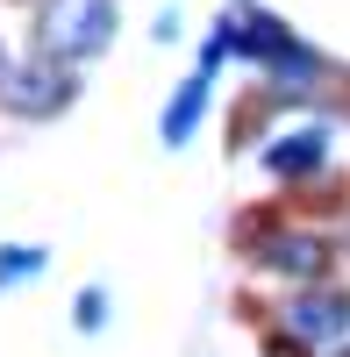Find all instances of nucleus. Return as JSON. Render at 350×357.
<instances>
[{
	"mask_svg": "<svg viewBox=\"0 0 350 357\" xmlns=\"http://www.w3.org/2000/svg\"><path fill=\"white\" fill-rule=\"evenodd\" d=\"M100 314H107V293H86L79 301V329H100Z\"/></svg>",
	"mask_w": 350,
	"mask_h": 357,
	"instance_id": "obj_9",
	"label": "nucleus"
},
{
	"mask_svg": "<svg viewBox=\"0 0 350 357\" xmlns=\"http://www.w3.org/2000/svg\"><path fill=\"white\" fill-rule=\"evenodd\" d=\"M236 43L250 50V57H265V65L279 72V86H286V93H294V86H307L314 79V57L294 43V36H286V29L272 22V15H250L243 29H236Z\"/></svg>",
	"mask_w": 350,
	"mask_h": 357,
	"instance_id": "obj_3",
	"label": "nucleus"
},
{
	"mask_svg": "<svg viewBox=\"0 0 350 357\" xmlns=\"http://www.w3.org/2000/svg\"><path fill=\"white\" fill-rule=\"evenodd\" d=\"M208 79H215V65L208 57H200V72L179 86V93H172V107H165V143L172 151H179V143L193 136V122H200V107H208Z\"/></svg>",
	"mask_w": 350,
	"mask_h": 357,
	"instance_id": "obj_7",
	"label": "nucleus"
},
{
	"mask_svg": "<svg viewBox=\"0 0 350 357\" xmlns=\"http://www.w3.org/2000/svg\"><path fill=\"white\" fill-rule=\"evenodd\" d=\"M114 36V0H43V57H100Z\"/></svg>",
	"mask_w": 350,
	"mask_h": 357,
	"instance_id": "obj_1",
	"label": "nucleus"
},
{
	"mask_svg": "<svg viewBox=\"0 0 350 357\" xmlns=\"http://www.w3.org/2000/svg\"><path fill=\"white\" fill-rule=\"evenodd\" d=\"M322 158H329V129H322V122L286 129V136L272 143V151H265V165H272V172H314Z\"/></svg>",
	"mask_w": 350,
	"mask_h": 357,
	"instance_id": "obj_6",
	"label": "nucleus"
},
{
	"mask_svg": "<svg viewBox=\"0 0 350 357\" xmlns=\"http://www.w3.org/2000/svg\"><path fill=\"white\" fill-rule=\"evenodd\" d=\"M79 93V79L65 72V57H29V65L0 86V100H8V114H57Z\"/></svg>",
	"mask_w": 350,
	"mask_h": 357,
	"instance_id": "obj_2",
	"label": "nucleus"
},
{
	"mask_svg": "<svg viewBox=\"0 0 350 357\" xmlns=\"http://www.w3.org/2000/svg\"><path fill=\"white\" fill-rule=\"evenodd\" d=\"M265 264H272V272H286V279H322V272H329V250H322V236L286 229V236H272V243H265Z\"/></svg>",
	"mask_w": 350,
	"mask_h": 357,
	"instance_id": "obj_5",
	"label": "nucleus"
},
{
	"mask_svg": "<svg viewBox=\"0 0 350 357\" xmlns=\"http://www.w3.org/2000/svg\"><path fill=\"white\" fill-rule=\"evenodd\" d=\"M43 272V250H0V279H36Z\"/></svg>",
	"mask_w": 350,
	"mask_h": 357,
	"instance_id": "obj_8",
	"label": "nucleus"
},
{
	"mask_svg": "<svg viewBox=\"0 0 350 357\" xmlns=\"http://www.w3.org/2000/svg\"><path fill=\"white\" fill-rule=\"evenodd\" d=\"M286 329H294L307 350L350 336V293H300V301L286 307Z\"/></svg>",
	"mask_w": 350,
	"mask_h": 357,
	"instance_id": "obj_4",
	"label": "nucleus"
}]
</instances>
